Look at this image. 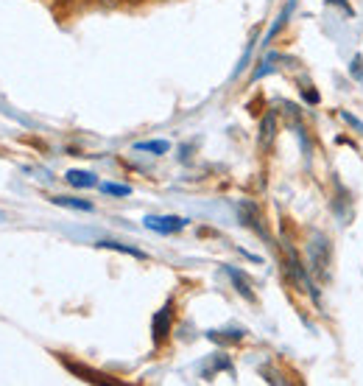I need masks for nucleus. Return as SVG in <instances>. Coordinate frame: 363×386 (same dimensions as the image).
Masks as SVG:
<instances>
[{
	"instance_id": "f257e3e1",
	"label": "nucleus",
	"mask_w": 363,
	"mask_h": 386,
	"mask_svg": "<svg viewBox=\"0 0 363 386\" xmlns=\"http://www.w3.org/2000/svg\"><path fill=\"white\" fill-rule=\"evenodd\" d=\"M327 252H330L327 238H324L321 232H316V235H313V243L307 246V255H310L313 272H316V275H321V277H324V266H327Z\"/></svg>"
},
{
	"instance_id": "f03ea898",
	"label": "nucleus",
	"mask_w": 363,
	"mask_h": 386,
	"mask_svg": "<svg viewBox=\"0 0 363 386\" xmlns=\"http://www.w3.org/2000/svg\"><path fill=\"white\" fill-rule=\"evenodd\" d=\"M145 227L156 232H176L187 227V219H182V216H145Z\"/></svg>"
},
{
	"instance_id": "7ed1b4c3",
	"label": "nucleus",
	"mask_w": 363,
	"mask_h": 386,
	"mask_svg": "<svg viewBox=\"0 0 363 386\" xmlns=\"http://www.w3.org/2000/svg\"><path fill=\"white\" fill-rule=\"evenodd\" d=\"M65 367L70 370L73 375H81V378L90 381V384H115V378H109V375H104V373H95V370H90V367H81V364H73V361H65Z\"/></svg>"
},
{
	"instance_id": "20e7f679",
	"label": "nucleus",
	"mask_w": 363,
	"mask_h": 386,
	"mask_svg": "<svg viewBox=\"0 0 363 386\" xmlns=\"http://www.w3.org/2000/svg\"><path fill=\"white\" fill-rule=\"evenodd\" d=\"M274 132H277V118H274V112H269V115L263 118V123H260V138H257L263 149H269V146H271Z\"/></svg>"
},
{
	"instance_id": "39448f33",
	"label": "nucleus",
	"mask_w": 363,
	"mask_h": 386,
	"mask_svg": "<svg viewBox=\"0 0 363 386\" xmlns=\"http://www.w3.org/2000/svg\"><path fill=\"white\" fill-rule=\"evenodd\" d=\"M168 325H171V306H165V308L154 316V339H156V342H159L162 336H168Z\"/></svg>"
},
{
	"instance_id": "423d86ee",
	"label": "nucleus",
	"mask_w": 363,
	"mask_h": 386,
	"mask_svg": "<svg viewBox=\"0 0 363 386\" xmlns=\"http://www.w3.org/2000/svg\"><path fill=\"white\" fill-rule=\"evenodd\" d=\"M68 182L75 188H95L98 185L95 174H90V171H68Z\"/></svg>"
},
{
	"instance_id": "0eeeda50",
	"label": "nucleus",
	"mask_w": 363,
	"mask_h": 386,
	"mask_svg": "<svg viewBox=\"0 0 363 386\" xmlns=\"http://www.w3.org/2000/svg\"><path fill=\"white\" fill-rule=\"evenodd\" d=\"M95 246H101V249H115V252H126V255H132V258H137V260H145V258H148V255L140 252V249L126 246V243H115V241H98Z\"/></svg>"
},
{
	"instance_id": "6e6552de",
	"label": "nucleus",
	"mask_w": 363,
	"mask_h": 386,
	"mask_svg": "<svg viewBox=\"0 0 363 386\" xmlns=\"http://www.w3.org/2000/svg\"><path fill=\"white\" fill-rule=\"evenodd\" d=\"M171 149L168 140H145V143H137L135 152H148V155H165Z\"/></svg>"
},
{
	"instance_id": "1a4fd4ad",
	"label": "nucleus",
	"mask_w": 363,
	"mask_h": 386,
	"mask_svg": "<svg viewBox=\"0 0 363 386\" xmlns=\"http://www.w3.org/2000/svg\"><path fill=\"white\" fill-rule=\"evenodd\" d=\"M54 205H59V207H73V210H92L90 202H84V199H70V196H54Z\"/></svg>"
},
{
	"instance_id": "9d476101",
	"label": "nucleus",
	"mask_w": 363,
	"mask_h": 386,
	"mask_svg": "<svg viewBox=\"0 0 363 386\" xmlns=\"http://www.w3.org/2000/svg\"><path fill=\"white\" fill-rule=\"evenodd\" d=\"M98 188H101L104 193H109V196H129V193H132L129 185H115V182H101Z\"/></svg>"
},
{
	"instance_id": "9b49d317",
	"label": "nucleus",
	"mask_w": 363,
	"mask_h": 386,
	"mask_svg": "<svg viewBox=\"0 0 363 386\" xmlns=\"http://www.w3.org/2000/svg\"><path fill=\"white\" fill-rule=\"evenodd\" d=\"M229 277H232V280H235V286H238V291H240V294H243V297H246V300H254V294H252V291H249V286H246V283H243V277H240V275H238V272H235V269H229Z\"/></svg>"
},
{
	"instance_id": "f8f14e48",
	"label": "nucleus",
	"mask_w": 363,
	"mask_h": 386,
	"mask_svg": "<svg viewBox=\"0 0 363 386\" xmlns=\"http://www.w3.org/2000/svg\"><path fill=\"white\" fill-rule=\"evenodd\" d=\"M101 3H115V0H101Z\"/></svg>"
},
{
	"instance_id": "ddd939ff",
	"label": "nucleus",
	"mask_w": 363,
	"mask_h": 386,
	"mask_svg": "<svg viewBox=\"0 0 363 386\" xmlns=\"http://www.w3.org/2000/svg\"><path fill=\"white\" fill-rule=\"evenodd\" d=\"M0 219H3V213H0Z\"/></svg>"
}]
</instances>
